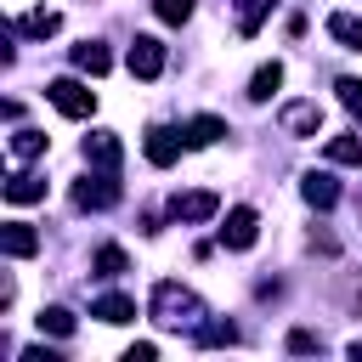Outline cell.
Instances as JSON below:
<instances>
[{
  "label": "cell",
  "mask_w": 362,
  "mask_h": 362,
  "mask_svg": "<svg viewBox=\"0 0 362 362\" xmlns=\"http://www.w3.org/2000/svg\"><path fill=\"white\" fill-rule=\"evenodd\" d=\"M334 198H339L334 175H305V204H317V209H334Z\"/></svg>",
  "instance_id": "cell-17"
},
{
  "label": "cell",
  "mask_w": 362,
  "mask_h": 362,
  "mask_svg": "<svg viewBox=\"0 0 362 362\" xmlns=\"http://www.w3.org/2000/svg\"><path fill=\"white\" fill-rule=\"evenodd\" d=\"M170 209H175V221H209V215L221 209V198H215V192H175Z\"/></svg>",
  "instance_id": "cell-6"
},
{
  "label": "cell",
  "mask_w": 362,
  "mask_h": 362,
  "mask_svg": "<svg viewBox=\"0 0 362 362\" xmlns=\"http://www.w3.org/2000/svg\"><path fill=\"white\" fill-rule=\"evenodd\" d=\"M17 28L34 34V40H45V34H57V11H28V17H17Z\"/></svg>",
  "instance_id": "cell-19"
},
{
  "label": "cell",
  "mask_w": 362,
  "mask_h": 362,
  "mask_svg": "<svg viewBox=\"0 0 362 362\" xmlns=\"http://www.w3.org/2000/svg\"><path fill=\"white\" fill-rule=\"evenodd\" d=\"M124 266H130V260H124V249H113V243H107V249L96 255V272H102V277H119Z\"/></svg>",
  "instance_id": "cell-22"
},
{
  "label": "cell",
  "mask_w": 362,
  "mask_h": 362,
  "mask_svg": "<svg viewBox=\"0 0 362 362\" xmlns=\"http://www.w3.org/2000/svg\"><path fill=\"white\" fill-rule=\"evenodd\" d=\"M11 153H17V158H40V153H45V136H40V130H17V136H11Z\"/></svg>",
  "instance_id": "cell-21"
},
{
  "label": "cell",
  "mask_w": 362,
  "mask_h": 362,
  "mask_svg": "<svg viewBox=\"0 0 362 362\" xmlns=\"http://www.w3.org/2000/svg\"><path fill=\"white\" fill-rule=\"evenodd\" d=\"M153 317H158L164 328H198V322H204V305H198V294H187L181 283H158V288H153Z\"/></svg>",
  "instance_id": "cell-1"
},
{
  "label": "cell",
  "mask_w": 362,
  "mask_h": 362,
  "mask_svg": "<svg viewBox=\"0 0 362 362\" xmlns=\"http://www.w3.org/2000/svg\"><path fill=\"white\" fill-rule=\"evenodd\" d=\"M0 249H6L11 260H28V255L40 249V232H34V226H23V221H11V226L0 232Z\"/></svg>",
  "instance_id": "cell-9"
},
{
  "label": "cell",
  "mask_w": 362,
  "mask_h": 362,
  "mask_svg": "<svg viewBox=\"0 0 362 362\" xmlns=\"http://www.w3.org/2000/svg\"><path fill=\"white\" fill-rule=\"evenodd\" d=\"M339 102H345L351 113H362V79H339Z\"/></svg>",
  "instance_id": "cell-25"
},
{
  "label": "cell",
  "mask_w": 362,
  "mask_h": 362,
  "mask_svg": "<svg viewBox=\"0 0 362 362\" xmlns=\"http://www.w3.org/2000/svg\"><path fill=\"white\" fill-rule=\"evenodd\" d=\"M255 232H260V215H255L249 204L226 209V226H221V243H226V249H249V243H255Z\"/></svg>",
  "instance_id": "cell-3"
},
{
  "label": "cell",
  "mask_w": 362,
  "mask_h": 362,
  "mask_svg": "<svg viewBox=\"0 0 362 362\" xmlns=\"http://www.w3.org/2000/svg\"><path fill=\"white\" fill-rule=\"evenodd\" d=\"M147 158H153L158 170H164V164H175V158H181V136H175V130H164V124H153V130H147Z\"/></svg>",
  "instance_id": "cell-8"
},
{
  "label": "cell",
  "mask_w": 362,
  "mask_h": 362,
  "mask_svg": "<svg viewBox=\"0 0 362 362\" xmlns=\"http://www.w3.org/2000/svg\"><path fill=\"white\" fill-rule=\"evenodd\" d=\"M90 317H102V322H130V317H136V305H130L124 294H102V300L90 305Z\"/></svg>",
  "instance_id": "cell-14"
},
{
  "label": "cell",
  "mask_w": 362,
  "mask_h": 362,
  "mask_svg": "<svg viewBox=\"0 0 362 362\" xmlns=\"http://www.w3.org/2000/svg\"><path fill=\"white\" fill-rule=\"evenodd\" d=\"M113 198H119V187H113L107 175H96V181H79V192H74V204H79V209H107Z\"/></svg>",
  "instance_id": "cell-10"
},
{
  "label": "cell",
  "mask_w": 362,
  "mask_h": 362,
  "mask_svg": "<svg viewBox=\"0 0 362 362\" xmlns=\"http://www.w3.org/2000/svg\"><path fill=\"white\" fill-rule=\"evenodd\" d=\"M328 34H334L345 51H362V17H351V11H334V17H328Z\"/></svg>",
  "instance_id": "cell-12"
},
{
  "label": "cell",
  "mask_w": 362,
  "mask_h": 362,
  "mask_svg": "<svg viewBox=\"0 0 362 362\" xmlns=\"http://www.w3.org/2000/svg\"><path fill=\"white\" fill-rule=\"evenodd\" d=\"M153 11H158L164 23H187V17H192V0H153Z\"/></svg>",
  "instance_id": "cell-24"
},
{
  "label": "cell",
  "mask_w": 362,
  "mask_h": 362,
  "mask_svg": "<svg viewBox=\"0 0 362 362\" xmlns=\"http://www.w3.org/2000/svg\"><path fill=\"white\" fill-rule=\"evenodd\" d=\"M277 85H283V62H266V68H255V79H249V96H255V102H266Z\"/></svg>",
  "instance_id": "cell-15"
},
{
  "label": "cell",
  "mask_w": 362,
  "mask_h": 362,
  "mask_svg": "<svg viewBox=\"0 0 362 362\" xmlns=\"http://www.w3.org/2000/svg\"><path fill=\"white\" fill-rule=\"evenodd\" d=\"M74 68H85V74H107V68H113V57H107L96 40H85V45H74Z\"/></svg>",
  "instance_id": "cell-13"
},
{
  "label": "cell",
  "mask_w": 362,
  "mask_h": 362,
  "mask_svg": "<svg viewBox=\"0 0 362 362\" xmlns=\"http://www.w3.org/2000/svg\"><path fill=\"white\" fill-rule=\"evenodd\" d=\"M328 158H334V164H362V141H356V136H334V141H328Z\"/></svg>",
  "instance_id": "cell-20"
},
{
  "label": "cell",
  "mask_w": 362,
  "mask_h": 362,
  "mask_svg": "<svg viewBox=\"0 0 362 362\" xmlns=\"http://www.w3.org/2000/svg\"><path fill=\"white\" fill-rule=\"evenodd\" d=\"M226 136V119H215V113H198L192 124H187V147H209V141H221Z\"/></svg>",
  "instance_id": "cell-11"
},
{
  "label": "cell",
  "mask_w": 362,
  "mask_h": 362,
  "mask_svg": "<svg viewBox=\"0 0 362 362\" xmlns=\"http://www.w3.org/2000/svg\"><path fill=\"white\" fill-rule=\"evenodd\" d=\"M85 158H90V164H102V170H119L124 147H119V136H113V130H96V136H85Z\"/></svg>",
  "instance_id": "cell-7"
},
{
  "label": "cell",
  "mask_w": 362,
  "mask_h": 362,
  "mask_svg": "<svg viewBox=\"0 0 362 362\" xmlns=\"http://www.w3.org/2000/svg\"><path fill=\"white\" fill-rule=\"evenodd\" d=\"M45 96L57 102V113H68V119H85L90 107H96V90H85L79 79H51L45 85Z\"/></svg>",
  "instance_id": "cell-2"
},
{
  "label": "cell",
  "mask_w": 362,
  "mask_h": 362,
  "mask_svg": "<svg viewBox=\"0 0 362 362\" xmlns=\"http://www.w3.org/2000/svg\"><path fill=\"white\" fill-rule=\"evenodd\" d=\"M6 198L11 204H34V198H45V181L40 175H11L6 181Z\"/></svg>",
  "instance_id": "cell-16"
},
{
  "label": "cell",
  "mask_w": 362,
  "mask_h": 362,
  "mask_svg": "<svg viewBox=\"0 0 362 362\" xmlns=\"http://www.w3.org/2000/svg\"><path fill=\"white\" fill-rule=\"evenodd\" d=\"M130 74H136V79H158V74H164V45L141 34V40L130 45Z\"/></svg>",
  "instance_id": "cell-4"
},
{
  "label": "cell",
  "mask_w": 362,
  "mask_h": 362,
  "mask_svg": "<svg viewBox=\"0 0 362 362\" xmlns=\"http://www.w3.org/2000/svg\"><path fill=\"white\" fill-rule=\"evenodd\" d=\"M232 339H238L232 322H209V328H198V345H232Z\"/></svg>",
  "instance_id": "cell-23"
},
{
  "label": "cell",
  "mask_w": 362,
  "mask_h": 362,
  "mask_svg": "<svg viewBox=\"0 0 362 362\" xmlns=\"http://www.w3.org/2000/svg\"><path fill=\"white\" fill-rule=\"evenodd\" d=\"M277 119H283L288 136H317V130H322V107H317V102H288Z\"/></svg>",
  "instance_id": "cell-5"
},
{
  "label": "cell",
  "mask_w": 362,
  "mask_h": 362,
  "mask_svg": "<svg viewBox=\"0 0 362 362\" xmlns=\"http://www.w3.org/2000/svg\"><path fill=\"white\" fill-rule=\"evenodd\" d=\"M40 334H57V339H68V334H74V311H62V305H45V311H40Z\"/></svg>",
  "instance_id": "cell-18"
},
{
  "label": "cell",
  "mask_w": 362,
  "mask_h": 362,
  "mask_svg": "<svg viewBox=\"0 0 362 362\" xmlns=\"http://www.w3.org/2000/svg\"><path fill=\"white\" fill-rule=\"evenodd\" d=\"M288 351H317V334H305V328H294V334H288Z\"/></svg>",
  "instance_id": "cell-26"
}]
</instances>
